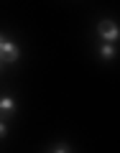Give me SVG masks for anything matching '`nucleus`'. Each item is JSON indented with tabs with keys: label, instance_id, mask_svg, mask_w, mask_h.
Listing matches in <instances>:
<instances>
[{
	"label": "nucleus",
	"instance_id": "f257e3e1",
	"mask_svg": "<svg viewBox=\"0 0 120 153\" xmlns=\"http://www.w3.org/2000/svg\"><path fill=\"white\" fill-rule=\"evenodd\" d=\"M0 59L8 61V64H13V61L18 59V46L10 44V41H3V46H0Z\"/></svg>",
	"mask_w": 120,
	"mask_h": 153
},
{
	"label": "nucleus",
	"instance_id": "f03ea898",
	"mask_svg": "<svg viewBox=\"0 0 120 153\" xmlns=\"http://www.w3.org/2000/svg\"><path fill=\"white\" fill-rule=\"evenodd\" d=\"M97 28H100V36H102L105 41H115V38H118V26H115L113 21H102Z\"/></svg>",
	"mask_w": 120,
	"mask_h": 153
},
{
	"label": "nucleus",
	"instance_id": "7ed1b4c3",
	"mask_svg": "<svg viewBox=\"0 0 120 153\" xmlns=\"http://www.w3.org/2000/svg\"><path fill=\"white\" fill-rule=\"evenodd\" d=\"M13 107H16L13 97H0V112H10Z\"/></svg>",
	"mask_w": 120,
	"mask_h": 153
},
{
	"label": "nucleus",
	"instance_id": "20e7f679",
	"mask_svg": "<svg viewBox=\"0 0 120 153\" xmlns=\"http://www.w3.org/2000/svg\"><path fill=\"white\" fill-rule=\"evenodd\" d=\"M100 56H105V59H113V56H115V46H113V44H102Z\"/></svg>",
	"mask_w": 120,
	"mask_h": 153
},
{
	"label": "nucleus",
	"instance_id": "39448f33",
	"mask_svg": "<svg viewBox=\"0 0 120 153\" xmlns=\"http://www.w3.org/2000/svg\"><path fill=\"white\" fill-rule=\"evenodd\" d=\"M54 153H69V148H66V146H59V148H56Z\"/></svg>",
	"mask_w": 120,
	"mask_h": 153
},
{
	"label": "nucleus",
	"instance_id": "423d86ee",
	"mask_svg": "<svg viewBox=\"0 0 120 153\" xmlns=\"http://www.w3.org/2000/svg\"><path fill=\"white\" fill-rule=\"evenodd\" d=\"M5 133H8V128H5V123H0V138L5 135Z\"/></svg>",
	"mask_w": 120,
	"mask_h": 153
},
{
	"label": "nucleus",
	"instance_id": "0eeeda50",
	"mask_svg": "<svg viewBox=\"0 0 120 153\" xmlns=\"http://www.w3.org/2000/svg\"><path fill=\"white\" fill-rule=\"evenodd\" d=\"M3 41H5V38H3V36H0V46H3Z\"/></svg>",
	"mask_w": 120,
	"mask_h": 153
}]
</instances>
